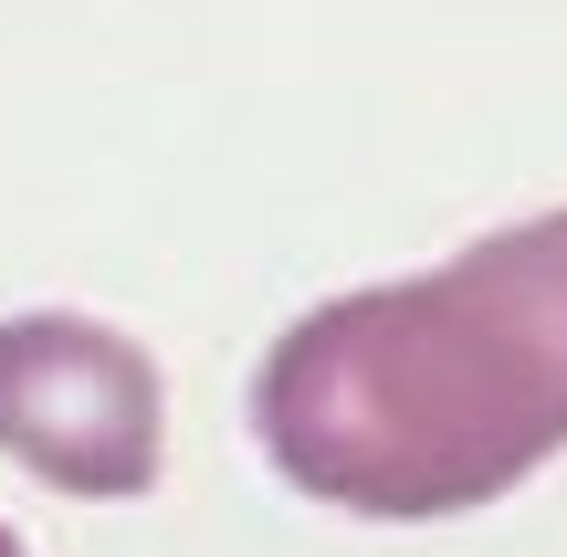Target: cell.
Returning a JSON list of instances; mask_svg holds the SVG:
<instances>
[{
  "instance_id": "obj_3",
  "label": "cell",
  "mask_w": 567,
  "mask_h": 557,
  "mask_svg": "<svg viewBox=\"0 0 567 557\" xmlns=\"http://www.w3.org/2000/svg\"><path fill=\"white\" fill-rule=\"evenodd\" d=\"M0 557H32V547H21V537H11V526H0Z\"/></svg>"
},
{
  "instance_id": "obj_1",
  "label": "cell",
  "mask_w": 567,
  "mask_h": 557,
  "mask_svg": "<svg viewBox=\"0 0 567 557\" xmlns=\"http://www.w3.org/2000/svg\"><path fill=\"white\" fill-rule=\"evenodd\" d=\"M252 442L368 526H442L547 474L567 453V200L305 306L252 369Z\"/></svg>"
},
{
  "instance_id": "obj_2",
  "label": "cell",
  "mask_w": 567,
  "mask_h": 557,
  "mask_svg": "<svg viewBox=\"0 0 567 557\" xmlns=\"http://www.w3.org/2000/svg\"><path fill=\"white\" fill-rule=\"evenodd\" d=\"M0 453L53 495L126 505L168 463V379L105 316H0Z\"/></svg>"
}]
</instances>
